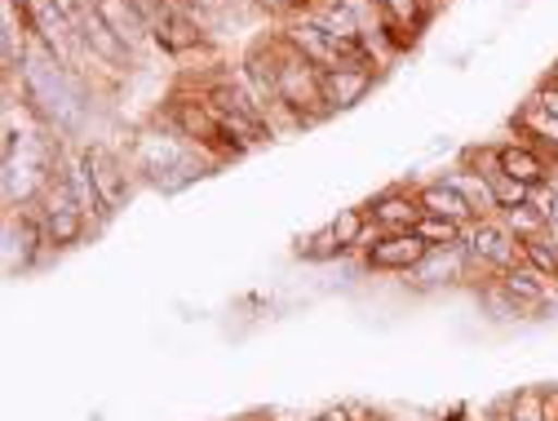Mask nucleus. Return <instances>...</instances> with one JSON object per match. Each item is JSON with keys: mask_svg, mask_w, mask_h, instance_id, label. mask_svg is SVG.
Returning <instances> with one entry per match:
<instances>
[{"mask_svg": "<svg viewBox=\"0 0 558 421\" xmlns=\"http://www.w3.org/2000/svg\"><path fill=\"white\" fill-rule=\"evenodd\" d=\"M549 236L558 240V204H554V214H549Z\"/></svg>", "mask_w": 558, "mask_h": 421, "instance_id": "obj_22", "label": "nucleus"}, {"mask_svg": "<svg viewBox=\"0 0 558 421\" xmlns=\"http://www.w3.org/2000/svg\"><path fill=\"white\" fill-rule=\"evenodd\" d=\"M45 244V231H40V218L32 214H5V249H0V262H5V275H23L32 266V257L40 253Z\"/></svg>", "mask_w": 558, "mask_h": 421, "instance_id": "obj_5", "label": "nucleus"}, {"mask_svg": "<svg viewBox=\"0 0 558 421\" xmlns=\"http://www.w3.org/2000/svg\"><path fill=\"white\" fill-rule=\"evenodd\" d=\"M465 200H470V208L478 218H493L497 214V195H493V187H487V178L478 173V169H452V173H444Z\"/></svg>", "mask_w": 558, "mask_h": 421, "instance_id": "obj_14", "label": "nucleus"}, {"mask_svg": "<svg viewBox=\"0 0 558 421\" xmlns=\"http://www.w3.org/2000/svg\"><path fill=\"white\" fill-rule=\"evenodd\" d=\"M315 421H345V412H319Z\"/></svg>", "mask_w": 558, "mask_h": 421, "instance_id": "obj_23", "label": "nucleus"}, {"mask_svg": "<svg viewBox=\"0 0 558 421\" xmlns=\"http://www.w3.org/2000/svg\"><path fill=\"white\" fill-rule=\"evenodd\" d=\"M430 244L416 236V231H381L368 249H364V262L373 270H416L426 262Z\"/></svg>", "mask_w": 558, "mask_h": 421, "instance_id": "obj_4", "label": "nucleus"}, {"mask_svg": "<svg viewBox=\"0 0 558 421\" xmlns=\"http://www.w3.org/2000/svg\"><path fill=\"white\" fill-rule=\"evenodd\" d=\"M298 253H302L306 262H328V257H341V253H345V244L337 240V231H332V222H328V227H319L315 236L298 240Z\"/></svg>", "mask_w": 558, "mask_h": 421, "instance_id": "obj_17", "label": "nucleus"}, {"mask_svg": "<svg viewBox=\"0 0 558 421\" xmlns=\"http://www.w3.org/2000/svg\"><path fill=\"white\" fill-rule=\"evenodd\" d=\"M549 85H558V58H554V67H549Z\"/></svg>", "mask_w": 558, "mask_h": 421, "instance_id": "obj_25", "label": "nucleus"}, {"mask_svg": "<svg viewBox=\"0 0 558 421\" xmlns=\"http://www.w3.org/2000/svg\"><path fill=\"white\" fill-rule=\"evenodd\" d=\"M32 27L23 19V5H14V0H5V32H0V62H5V72H14V67L27 62L32 53Z\"/></svg>", "mask_w": 558, "mask_h": 421, "instance_id": "obj_13", "label": "nucleus"}, {"mask_svg": "<svg viewBox=\"0 0 558 421\" xmlns=\"http://www.w3.org/2000/svg\"><path fill=\"white\" fill-rule=\"evenodd\" d=\"M377 85V72L368 67H337V72H324V107L332 111H351L355 103L368 98V89Z\"/></svg>", "mask_w": 558, "mask_h": 421, "instance_id": "obj_7", "label": "nucleus"}, {"mask_svg": "<svg viewBox=\"0 0 558 421\" xmlns=\"http://www.w3.org/2000/svg\"><path fill=\"white\" fill-rule=\"evenodd\" d=\"M368 208H373V227L377 231H416V222L426 218L422 200L408 195V191H381Z\"/></svg>", "mask_w": 558, "mask_h": 421, "instance_id": "obj_8", "label": "nucleus"}, {"mask_svg": "<svg viewBox=\"0 0 558 421\" xmlns=\"http://www.w3.org/2000/svg\"><path fill=\"white\" fill-rule=\"evenodd\" d=\"M510 421H545L541 395H536V390H523V395L514 399V408H510Z\"/></svg>", "mask_w": 558, "mask_h": 421, "instance_id": "obj_19", "label": "nucleus"}, {"mask_svg": "<svg viewBox=\"0 0 558 421\" xmlns=\"http://www.w3.org/2000/svg\"><path fill=\"white\" fill-rule=\"evenodd\" d=\"M253 5L266 10V14H289L293 19V14H302L311 5V0H253Z\"/></svg>", "mask_w": 558, "mask_h": 421, "instance_id": "obj_20", "label": "nucleus"}, {"mask_svg": "<svg viewBox=\"0 0 558 421\" xmlns=\"http://www.w3.org/2000/svg\"><path fill=\"white\" fill-rule=\"evenodd\" d=\"M523 262L536 266L541 275H549L554 285H558V240H554V236H549V240H545V236H541V240H527V244H523Z\"/></svg>", "mask_w": 558, "mask_h": 421, "instance_id": "obj_18", "label": "nucleus"}, {"mask_svg": "<svg viewBox=\"0 0 558 421\" xmlns=\"http://www.w3.org/2000/svg\"><path fill=\"white\" fill-rule=\"evenodd\" d=\"M461 262H465V244L461 249H430L426 262L416 266V285H448V279L461 275Z\"/></svg>", "mask_w": 558, "mask_h": 421, "instance_id": "obj_15", "label": "nucleus"}, {"mask_svg": "<svg viewBox=\"0 0 558 421\" xmlns=\"http://www.w3.org/2000/svg\"><path fill=\"white\" fill-rule=\"evenodd\" d=\"M493 156H497V165H501V173H510L514 182H523V187H549V160L532 147V143H506V147H493Z\"/></svg>", "mask_w": 558, "mask_h": 421, "instance_id": "obj_9", "label": "nucleus"}, {"mask_svg": "<svg viewBox=\"0 0 558 421\" xmlns=\"http://www.w3.org/2000/svg\"><path fill=\"white\" fill-rule=\"evenodd\" d=\"M532 103H541L549 116H558V85H549V81H545V85L536 89V98H532Z\"/></svg>", "mask_w": 558, "mask_h": 421, "instance_id": "obj_21", "label": "nucleus"}, {"mask_svg": "<svg viewBox=\"0 0 558 421\" xmlns=\"http://www.w3.org/2000/svg\"><path fill=\"white\" fill-rule=\"evenodd\" d=\"M58 187L72 195L76 204H81V214L85 218H111L107 208H102V200H98V187H94V178H89V165H85V152H62L58 156Z\"/></svg>", "mask_w": 558, "mask_h": 421, "instance_id": "obj_6", "label": "nucleus"}, {"mask_svg": "<svg viewBox=\"0 0 558 421\" xmlns=\"http://www.w3.org/2000/svg\"><path fill=\"white\" fill-rule=\"evenodd\" d=\"M98 14H102V23L137 53V49H143L147 40H151V27H147V19L143 14H137L133 10V0H102V5H94Z\"/></svg>", "mask_w": 558, "mask_h": 421, "instance_id": "obj_11", "label": "nucleus"}, {"mask_svg": "<svg viewBox=\"0 0 558 421\" xmlns=\"http://www.w3.org/2000/svg\"><path fill=\"white\" fill-rule=\"evenodd\" d=\"M501 289H506L514 302H523V306H541V302H549V293H554V279L541 275L536 266L519 262V266H510V270L501 275Z\"/></svg>", "mask_w": 558, "mask_h": 421, "instance_id": "obj_12", "label": "nucleus"}, {"mask_svg": "<svg viewBox=\"0 0 558 421\" xmlns=\"http://www.w3.org/2000/svg\"><path fill=\"white\" fill-rule=\"evenodd\" d=\"M133 165L143 169L156 187H165V191H178L191 178H204V169H208L204 152L191 147L178 129H151V133L137 137V143H133Z\"/></svg>", "mask_w": 558, "mask_h": 421, "instance_id": "obj_1", "label": "nucleus"}, {"mask_svg": "<svg viewBox=\"0 0 558 421\" xmlns=\"http://www.w3.org/2000/svg\"><path fill=\"white\" fill-rule=\"evenodd\" d=\"M416 236H422L430 249H461L465 244V227L448 222V218H435V214H426L422 222H416Z\"/></svg>", "mask_w": 558, "mask_h": 421, "instance_id": "obj_16", "label": "nucleus"}, {"mask_svg": "<svg viewBox=\"0 0 558 421\" xmlns=\"http://www.w3.org/2000/svg\"><path fill=\"white\" fill-rule=\"evenodd\" d=\"M81 152H85V165H89V178L98 187L102 208L107 214L124 208V200H129V165H124V156H116L107 143H89Z\"/></svg>", "mask_w": 558, "mask_h": 421, "instance_id": "obj_3", "label": "nucleus"}, {"mask_svg": "<svg viewBox=\"0 0 558 421\" xmlns=\"http://www.w3.org/2000/svg\"><path fill=\"white\" fill-rule=\"evenodd\" d=\"M465 253H474L478 262H493V266H501V270H510V266L523 262V244L514 240V231H510L501 218H478V222H470V231H465Z\"/></svg>", "mask_w": 558, "mask_h": 421, "instance_id": "obj_2", "label": "nucleus"}, {"mask_svg": "<svg viewBox=\"0 0 558 421\" xmlns=\"http://www.w3.org/2000/svg\"><path fill=\"white\" fill-rule=\"evenodd\" d=\"M549 182H554V187H558V156H554V160H549Z\"/></svg>", "mask_w": 558, "mask_h": 421, "instance_id": "obj_24", "label": "nucleus"}, {"mask_svg": "<svg viewBox=\"0 0 558 421\" xmlns=\"http://www.w3.org/2000/svg\"><path fill=\"white\" fill-rule=\"evenodd\" d=\"M416 200H422V208H426V214H435V218H448V222H461V227L478 222V214L470 208V200H465L448 178L426 182L422 191H416Z\"/></svg>", "mask_w": 558, "mask_h": 421, "instance_id": "obj_10", "label": "nucleus"}]
</instances>
